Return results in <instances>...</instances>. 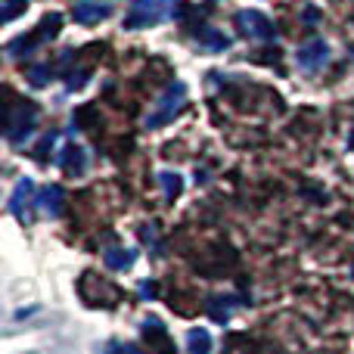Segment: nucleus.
I'll list each match as a JSON object with an SVG mask.
<instances>
[{
	"label": "nucleus",
	"instance_id": "aec40b11",
	"mask_svg": "<svg viewBox=\"0 0 354 354\" xmlns=\"http://www.w3.org/2000/svg\"><path fill=\"white\" fill-rule=\"evenodd\" d=\"M140 299H156V283H149V280L140 283Z\"/></svg>",
	"mask_w": 354,
	"mask_h": 354
},
{
	"label": "nucleus",
	"instance_id": "ddd939ff",
	"mask_svg": "<svg viewBox=\"0 0 354 354\" xmlns=\"http://www.w3.org/2000/svg\"><path fill=\"white\" fill-rule=\"evenodd\" d=\"M187 351L189 354H212V336L205 330H189L187 333Z\"/></svg>",
	"mask_w": 354,
	"mask_h": 354
},
{
	"label": "nucleus",
	"instance_id": "7ed1b4c3",
	"mask_svg": "<svg viewBox=\"0 0 354 354\" xmlns=\"http://www.w3.org/2000/svg\"><path fill=\"white\" fill-rule=\"evenodd\" d=\"M59 25H62V16H56V12H53V16L44 19L37 31H31V35H25V37H19V41H10V44H6V53H10V56H28V53H35V50L41 47L44 41L56 37Z\"/></svg>",
	"mask_w": 354,
	"mask_h": 354
},
{
	"label": "nucleus",
	"instance_id": "6ab92c4d",
	"mask_svg": "<svg viewBox=\"0 0 354 354\" xmlns=\"http://www.w3.org/2000/svg\"><path fill=\"white\" fill-rule=\"evenodd\" d=\"M53 143H56V134H53V131H50V134L47 137H44V140H41V147H37V162H44V159H47V153H50V149H53Z\"/></svg>",
	"mask_w": 354,
	"mask_h": 354
},
{
	"label": "nucleus",
	"instance_id": "f3484780",
	"mask_svg": "<svg viewBox=\"0 0 354 354\" xmlns=\"http://www.w3.org/2000/svg\"><path fill=\"white\" fill-rule=\"evenodd\" d=\"M28 0H3V22H12L16 16H22Z\"/></svg>",
	"mask_w": 354,
	"mask_h": 354
},
{
	"label": "nucleus",
	"instance_id": "20e7f679",
	"mask_svg": "<svg viewBox=\"0 0 354 354\" xmlns=\"http://www.w3.org/2000/svg\"><path fill=\"white\" fill-rule=\"evenodd\" d=\"M35 124H37V109L31 103H22V106H16V109H10V115H6V140H10L12 147H22L31 137Z\"/></svg>",
	"mask_w": 354,
	"mask_h": 354
},
{
	"label": "nucleus",
	"instance_id": "423d86ee",
	"mask_svg": "<svg viewBox=\"0 0 354 354\" xmlns=\"http://www.w3.org/2000/svg\"><path fill=\"white\" fill-rule=\"evenodd\" d=\"M35 205H37L35 180H31V177H22V180L16 183V189H12V196H10V212L16 214L22 224H31V221H35Z\"/></svg>",
	"mask_w": 354,
	"mask_h": 354
},
{
	"label": "nucleus",
	"instance_id": "39448f33",
	"mask_svg": "<svg viewBox=\"0 0 354 354\" xmlns=\"http://www.w3.org/2000/svg\"><path fill=\"white\" fill-rule=\"evenodd\" d=\"M236 28L243 37H252V41H274L277 28L261 10H239L236 12Z\"/></svg>",
	"mask_w": 354,
	"mask_h": 354
},
{
	"label": "nucleus",
	"instance_id": "2eb2a0df",
	"mask_svg": "<svg viewBox=\"0 0 354 354\" xmlns=\"http://www.w3.org/2000/svg\"><path fill=\"white\" fill-rule=\"evenodd\" d=\"M159 183H162V189H165L168 199H177V196H180V189H183L180 174H171V171H162L159 174Z\"/></svg>",
	"mask_w": 354,
	"mask_h": 354
},
{
	"label": "nucleus",
	"instance_id": "9d476101",
	"mask_svg": "<svg viewBox=\"0 0 354 354\" xmlns=\"http://www.w3.org/2000/svg\"><path fill=\"white\" fill-rule=\"evenodd\" d=\"M59 168L66 174H84L87 168V156L78 143H66V149L59 153Z\"/></svg>",
	"mask_w": 354,
	"mask_h": 354
},
{
	"label": "nucleus",
	"instance_id": "0eeeda50",
	"mask_svg": "<svg viewBox=\"0 0 354 354\" xmlns=\"http://www.w3.org/2000/svg\"><path fill=\"white\" fill-rule=\"evenodd\" d=\"M326 59H330V44H326L324 37H311V41H305L299 47V53H295L299 72H305V75L320 72V68L326 66Z\"/></svg>",
	"mask_w": 354,
	"mask_h": 354
},
{
	"label": "nucleus",
	"instance_id": "9b49d317",
	"mask_svg": "<svg viewBox=\"0 0 354 354\" xmlns=\"http://www.w3.org/2000/svg\"><path fill=\"white\" fill-rule=\"evenodd\" d=\"M37 208H41L47 218H59V212H62V187H56V183L44 187L41 193H37Z\"/></svg>",
	"mask_w": 354,
	"mask_h": 354
},
{
	"label": "nucleus",
	"instance_id": "1a4fd4ad",
	"mask_svg": "<svg viewBox=\"0 0 354 354\" xmlns=\"http://www.w3.org/2000/svg\"><path fill=\"white\" fill-rule=\"evenodd\" d=\"M236 305H243V299H233V295H212V299L205 301V311L214 324H227V320H230V311Z\"/></svg>",
	"mask_w": 354,
	"mask_h": 354
},
{
	"label": "nucleus",
	"instance_id": "6e6552de",
	"mask_svg": "<svg viewBox=\"0 0 354 354\" xmlns=\"http://www.w3.org/2000/svg\"><path fill=\"white\" fill-rule=\"evenodd\" d=\"M109 3H103V0H78L72 6V19L78 25H97L103 19H109Z\"/></svg>",
	"mask_w": 354,
	"mask_h": 354
},
{
	"label": "nucleus",
	"instance_id": "4468645a",
	"mask_svg": "<svg viewBox=\"0 0 354 354\" xmlns=\"http://www.w3.org/2000/svg\"><path fill=\"white\" fill-rule=\"evenodd\" d=\"M196 41H199L202 47H208V50H227V47H230V37H224L221 31H214V28L196 31Z\"/></svg>",
	"mask_w": 354,
	"mask_h": 354
},
{
	"label": "nucleus",
	"instance_id": "a211bd4d",
	"mask_svg": "<svg viewBox=\"0 0 354 354\" xmlns=\"http://www.w3.org/2000/svg\"><path fill=\"white\" fill-rule=\"evenodd\" d=\"M103 354H143V351L137 348V345H131V342H109Z\"/></svg>",
	"mask_w": 354,
	"mask_h": 354
},
{
	"label": "nucleus",
	"instance_id": "dca6fc26",
	"mask_svg": "<svg viewBox=\"0 0 354 354\" xmlns=\"http://www.w3.org/2000/svg\"><path fill=\"white\" fill-rule=\"evenodd\" d=\"M50 78H53V68H50V66H31L28 68V81L35 87H47Z\"/></svg>",
	"mask_w": 354,
	"mask_h": 354
},
{
	"label": "nucleus",
	"instance_id": "f8f14e48",
	"mask_svg": "<svg viewBox=\"0 0 354 354\" xmlns=\"http://www.w3.org/2000/svg\"><path fill=\"white\" fill-rule=\"evenodd\" d=\"M103 261H106V268H112V270H128L131 264L137 261V252L124 249V245H109V249L103 252Z\"/></svg>",
	"mask_w": 354,
	"mask_h": 354
},
{
	"label": "nucleus",
	"instance_id": "f03ea898",
	"mask_svg": "<svg viewBox=\"0 0 354 354\" xmlns=\"http://www.w3.org/2000/svg\"><path fill=\"white\" fill-rule=\"evenodd\" d=\"M174 0H134L128 19H124V28H149V25H159L171 16Z\"/></svg>",
	"mask_w": 354,
	"mask_h": 354
},
{
	"label": "nucleus",
	"instance_id": "f257e3e1",
	"mask_svg": "<svg viewBox=\"0 0 354 354\" xmlns=\"http://www.w3.org/2000/svg\"><path fill=\"white\" fill-rule=\"evenodd\" d=\"M183 103H187V84H183V81H171V84L165 87V93L156 100L153 112L147 115V128L149 131L165 128L168 122H174V115L183 109Z\"/></svg>",
	"mask_w": 354,
	"mask_h": 354
}]
</instances>
